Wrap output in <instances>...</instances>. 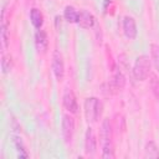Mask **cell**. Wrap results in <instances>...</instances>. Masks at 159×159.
<instances>
[{
	"instance_id": "19",
	"label": "cell",
	"mask_w": 159,
	"mask_h": 159,
	"mask_svg": "<svg viewBox=\"0 0 159 159\" xmlns=\"http://www.w3.org/2000/svg\"><path fill=\"white\" fill-rule=\"evenodd\" d=\"M150 88H152V92H153L154 97L159 101V80L155 75L150 76Z\"/></svg>"
},
{
	"instance_id": "6",
	"label": "cell",
	"mask_w": 159,
	"mask_h": 159,
	"mask_svg": "<svg viewBox=\"0 0 159 159\" xmlns=\"http://www.w3.org/2000/svg\"><path fill=\"white\" fill-rule=\"evenodd\" d=\"M97 150V139L93 132V128L88 127L84 134V153L87 155H93Z\"/></svg>"
},
{
	"instance_id": "8",
	"label": "cell",
	"mask_w": 159,
	"mask_h": 159,
	"mask_svg": "<svg viewBox=\"0 0 159 159\" xmlns=\"http://www.w3.org/2000/svg\"><path fill=\"white\" fill-rule=\"evenodd\" d=\"M63 107L70 112V113H77L78 111V104H77V99H76V96L73 93L72 89L67 88L65 94H63Z\"/></svg>"
},
{
	"instance_id": "14",
	"label": "cell",
	"mask_w": 159,
	"mask_h": 159,
	"mask_svg": "<svg viewBox=\"0 0 159 159\" xmlns=\"http://www.w3.org/2000/svg\"><path fill=\"white\" fill-rule=\"evenodd\" d=\"M144 155H145V158H153V159H158L159 158V149H158L157 144L153 140H149L145 144Z\"/></svg>"
},
{
	"instance_id": "1",
	"label": "cell",
	"mask_w": 159,
	"mask_h": 159,
	"mask_svg": "<svg viewBox=\"0 0 159 159\" xmlns=\"http://www.w3.org/2000/svg\"><path fill=\"white\" fill-rule=\"evenodd\" d=\"M101 139H102V157L104 159L114 158V145L112 140V127L108 118L102 122L101 127Z\"/></svg>"
},
{
	"instance_id": "3",
	"label": "cell",
	"mask_w": 159,
	"mask_h": 159,
	"mask_svg": "<svg viewBox=\"0 0 159 159\" xmlns=\"http://www.w3.org/2000/svg\"><path fill=\"white\" fill-rule=\"evenodd\" d=\"M150 73V60L145 55H140L137 57L134 66H133V75L134 78L138 81H144L149 77Z\"/></svg>"
},
{
	"instance_id": "17",
	"label": "cell",
	"mask_w": 159,
	"mask_h": 159,
	"mask_svg": "<svg viewBox=\"0 0 159 159\" xmlns=\"http://www.w3.org/2000/svg\"><path fill=\"white\" fill-rule=\"evenodd\" d=\"M14 143H15V147H16L19 158H27V157H29V153L26 152V149H25V147H24V144H22L21 138L14 137Z\"/></svg>"
},
{
	"instance_id": "7",
	"label": "cell",
	"mask_w": 159,
	"mask_h": 159,
	"mask_svg": "<svg viewBox=\"0 0 159 159\" xmlns=\"http://www.w3.org/2000/svg\"><path fill=\"white\" fill-rule=\"evenodd\" d=\"M124 84H125V78H124L123 73L120 71H117L113 75V77L111 78V81L108 82V91L111 93L116 94L124 88Z\"/></svg>"
},
{
	"instance_id": "9",
	"label": "cell",
	"mask_w": 159,
	"mask_h": 159,
	"mask_svg": "<svg viewBox=\"0 0 159 159\" xmlns=\"http://www.w3.org/2000/svg\"><path fill=\"white\" fill-rule=\"evenodd\" d=\"M123 32H124V36L129 40H134L137 37V25L133 17L125 16L123 19Z\"/></svg>"
},
{
	"instance_id": "13",
	"label": "cell",
	"mask_w": 159,
	"mask_h": 159,
	"mask_svg": "<svg viewBox=\"0 0 159 159\" xmlns=\"http://www.w3.org/2000/svg\"><path fill=\"white\" fill-rule=\"evenodd\" d=\"M30 20H31V24L34 25V27L39 30V29L42 27V24H43V15H42V12H41L39 9L34 7V9H31V11H30Z\"/></svg>"
},
{
	"instance_id": "16",
	"label": "cell",
	"mask_w": 159,
	"mask_h": 159,
	"mask_svg": "<svg viewBox=\"0 0 159 159\" xmlns=\"http://www.w3.org/2000/svg\"><path fill=\"white\" fill-rule=\"evenodd\" d=\"M11 68H12V58H11V56L2 53V56H1V70H2V72L7 73V72L11 71Z\"/></svg>"
},
{
	"instance_id": "10",
	"label": "cell",
	"mask_w": 159,
	"mask_h": 159,
	"mask_svg": "<svg viewBox=\"0 0 159 159\" xmlns=\"http://www.w3.org/2000/svg\"><path fill=\"white\" fill-rule=\"evenodd\" d=\"M96 22V19L94 16L92 15V12L87 11V10H81L78 12V17H77V24L83 27V29H91L93 27Z\"/></svg>"
},
{
	"instance_id": "12",
	"label": "cell",
	"mask_w": 159,
	"mask_h": 159,
	"mask_svg": "<svg viewBox=\"0 0 159 159\" xmlns=\"http://www.w3.org/2000/svg\"><path fill=\"white\" fill-rule=\"evenodd\" d=\"M0 35H1V48L5 51L9 46V35H7V24L5 20V6L1 11V26H0Z\"/></svg>"
},
{
	"instance_id": "15",
	"label": "cell",
	"mask_w": 159,
	"mask_h": 159,
	"mask_svg": "<svg viewBox=\"0 0 159 159\" xmlns=\"http://www.w3.org/2000/svg\"><path fill=\"white\" fill-rule=\"evenodd\" d=\"M63 17L68 21V22H77V17H78V11L73 7V6H66L65 11H63Z\"/></svg>"
},
{
	"instance_id": "5",
	"label": "cell",
	"mask_w": 159,
	"mask_h": 159,
	"mask_svg": "<svg viewBox=\"0 0 159 159\" xmlns=\"http://www.w3.org/2000/svg\"><path fill=\"white\" fill-rule=\"evenodd\" d=\"M75 133V120L71 116L65 114L62 117V137L65 139V143H71Z\"/></svg>"
},
{
	"instance_id": "11",
	"label": "cell",
	"mask_w": 159,
	"mask_h": 159,
	"mask_svg": "<svg viewBox=\"0 0 159 159\" xmlns=\"http://www.w3.org/2000/svg\"><path fill=\"white\" fill-rule=\"evenodd\" d=\"M35 46H36V50L41 53H45L47 50L48 37H47V34L41 29H39L35 34Z\"/></svg>"
},
{
	"instance_id": "2",
	"label": "cell",
	"mask_w": 159,
	"mask_h": 159,
	"mask_svg": "<svg viewBox=\"0 0 159 159\" xmlns=\"http://www.w3.org/2000/svg\"><path fill=\"white\" fill-rule=\"evenodd\" d=\"M103 104L102 102L96 97H88L84 101V117L88 122L94 123L98 120V118L102 114Z\"/></svg>"
},
{
	"instance_id": "18",
	"label": "cell",
	"mask_w": 159,
	"mask_h": 159,
	"mask_svg": "<svg viewBox=\"0 0 159 159\" xmlns=\"http://www.w3.org/2000/svg\"><path fill=\"white\" fill-rule=\"evenodd\" d=\"M150 55H152L153 63H154L157 71L159 72V45H155V43L150 45Z\"/></svg>"
},
{
	"instance_id": "4",
	"label": "cell",
	"mask_w": 159,
	"mask_h": 159,
	"mask_svg": "<svg viewBox=\"0 0 159 159\" xmlns=\"http://www.w3.org/2000/svg\"><path fill=\"white\" fill-rule=\"evenodd\" d=\"M52 71L57 81H62L65 77V63H63V57L58 50L53 51L52 55Z\"/></svg>"
}]
</instances>
